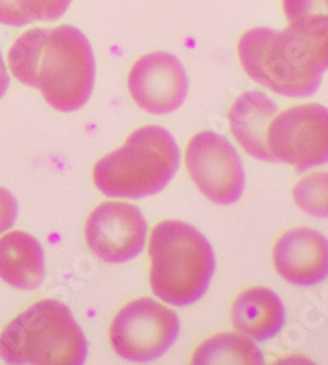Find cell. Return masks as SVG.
Wrapping results in <instances>:
<instances>
[{
	"label": "cell",
	"instance_id": "1",
	"mask_svg": "<svg viewBox=\"0 0 328 365\" xmlns=\"http://www.w3.org/2000/svg\"><path fill=\"white\" fill-rule=\"evenodd\" d=\"M7 58L14 76L25 86L40 89L53 109L79 110L92 94L94 51L76 26L25 31L10 46Z\"/></svg>",
	"mask_w": 328,
	"mask_h": 365
},
{
	"label": "cell",
	"instance_id": "2",
	"mask_svg": "<svg viewBox=\"0 0 328 365\" xmlns=\"http://www.w3.org/2000/svg\"><path fill=\"white\" fill-rule=\"evenodd\" d=\"M245 73L279 96L309 98L328 69V17L289 21L284 30L253 29L238 41Z\"/></svg>",
	"mask_w": 328,
	"mask_h": 365
},
{
	"label": "cell",
	"instance_id": "3",
	"mask_svg": "<svg viewBox=\"0 0 328 365\" xmlns=\"http://www.w3.org/2000/svg\"><path fill=\"white\" fill-rule=\"evenodd\" d=\"M149 284L164 303L191 306L211 287L215 254L194 225L174 219L156 224L149 237Z\"/></svg>",
	"mask_w": 328,
	"mask_h": 365
},
{
	"label": "cell",
	"instance_id": "4",
	"mask_svg": "<svg viewBox=\"0 0 328 365\" xmlns=\"http://www.w3.org/2000/svg\"><path fill=\"white\" fill-rule=\"evenodd\" d=\"M179 162V147L173 135L164 127L144 125L133 132L120 148L95 163L94 185L110 197L153 196L174 178Z\"/></svg>",
	"mask_w": 328,
	"mask_h": 365
},
{
	"label": "cell",
	"instance_id": "5",
	"mask_svg": "<svg viewBox=\"0 0 328 365\" xmlns=\"http://www.w3.org/2000/svg\"><path fill=\"white\" fill-rule=\"evenodd\" d=\"M0 357L14 365H80L88 339L66 304L41 299L5 326Z\"/></svg>",
	"mask_w": 328,
	"mask_h": 365
},
{
	"label": "cell",
	"instance_id": "6",
	"mask_svg": "<svg viewBox=\"0 0 328 365\" xmlns=\"http://www.w3.org/2000/svg\"><path fill=\"white\" fill-rule=\"evenodd\" d=\"M179 331L174 309L152 298H139L115 314L110 324V344L125 361L152 362L173 347Z\"/></svg>",
	"mask_w": 328,
	"mask_h": 365
},
{
	"label": "cell",
	"instance_id": "7",
	"mask_svg": "<svg viewBox=\"0 0 328 365\" xmlns=\"http://www.w3.org/2000/svg\"><path fill=\"white\" fill-rule=\"evenodd\" d=\"M266 147L273 162L302 171L328 163V109L302 104L282 110L268 127Z\"/></svg>",
	"mask_w": 328,
	"mask_h": 365
},
{
	"label": "cell",
	"instance_id": "8",
	"mask_svg": "<svg viewBox=\"0 0 328 365\" xmlns=\"http://www.w3.org/2000/svg\"><path fill=\"white\" fill-rule=\"evenodd\" d=\"M186 166L197 190L215 204L227 206L243 195V163L233 145L218 133H196L186 147Z\"/></svg>",
	"mask_w": 328,
	"mask_h": 365
},
{
	"label": "cell",
	"instance_id": "9",
	"mask_svg": "<svg viewBox=\"0 0 328 365\" xmlns=\"http://www.w3.org/2000/svg\"><path fill=\"white\" fill-rule=\"evenodd\" d=\"M148 225L135 204L102 202L85 221V242L97 259L107 264H125L142 254Z\"/></svg>",
	"mask_w": 328,
	"mask_h": 365
},
{
	"label": "cell",
	"instance_id": "10",
	"mask_svg": "<svg viewBox=\"0 0 328 365\" xmlns=\"http://www.w3.org/2000/svg\"><path fill=\"white\" fill-rule=\"evenodd\" d=\"M128 91L143 110L164 115L184 104L189 83L184 66L174 55L154 51L133 64L128 74Z\"/></svg>",
	"mask_w": 328,
	"mask_h": 365
},
{
	"label": "cell",
	"instance_id": "11",
	"mask_svg": "<svg viewBox=\"0 0 328 365\" xmlns=\"http://www.w3.org/2000/svg\"><path fill=\"white\" fill-rule=\"evenodd\" d=\"M273 264L284 280L297 287H314L325 282L328 239L315 229H290L274 244Z\"/></svg>",
	"mask_w": 328,
	"mask_h": 365
},
{
	"label": "cell",
	"instance_id": "12",
	"mask_svg": "<svg viewBox=\"0 0 328 365\" xmlns=\"http://www.w3.org/2000/svg\"><path fill=\"white\" fill-rule=\"evenodd\" d=\"M277 114V104L260 91H248L235 99L228 112L230 130L250 157L273 162L266 147L268 127Z\"/></svg>",
	"mask_w": 328,
	"mask_h": 365
},
{
	"label": "cell",
	"instance_id": "13",
	"mask_svg": "<svg viewBox=\"0 0 328 365\" xmlns=\"http://www.w3.org/2000/svg\"><path fill=\"white\" fill-rule=\"evenodd\" d=\"M235 329L255 341L277 336L286 324L282 299L270 288L253 287L241 292L232 306Z\"/></svg>",
	"mask_w": 328,
	"mask_h": 365
},
{
	"label": "cell",
	"instance_id": "14",
	"mask_svg": "<svg viewBox=\"0 0 328 365\" xmlns=\"http://www.w3.org/2000/svg\"><path fill=\"white\" fill-rule=\"evenodd\" d=\"M45 252L33 235L12 230L0 237V278L18 289H35L45 280Z\"/></svg>",
	"mask_w": 328,
	"mask_h": 365
},
{
	"label": "cell",
	"instance_id": "15",
	"mask_svg": "<svg viewBox=\"0 0 328 365\" xmlns=\"http://www.w3.org/2000/svg\"><path fill=\"white\" fill-rule=\"evenodd\" d=\"M192 364L196 365H263L265 357L260 347L251 337L235 332H223L208 337L196 349L192 356Z\"/></svg>",
	"mask_w": 328,
	"mask_h": 365
},
{
	"label": "cell",
	"instance_id": "16",
	"mask_svg": "<svg viewBox=\"0 0 328 365\" xmlns=\"http://www.w3.org/2000/svg\"><path fill=\"white\" fill-rule=\"evenodd\" d=\"M292 197L297 207L309 216L328 217V171L304 176L294 186Z\"/></svg>",
	"mask_w": 328,
	"mask_h": 365
},
{
	"label": "cell",
	"instance_id": "17",
	"mask_svg": "<svg viewBox=\"0 0 328 365\" xmlns=\"http://www.w3.org/2000/svg\"><path fill=\"white\" fill-rule=\"evenodd\" d=\"M30 21L58 20L66 14L73 0H15Z\"/></svg>",
	"mask_w": 328,
	"mask_h": 365
},
{
	"label": "cell",
	"instance_id": "18",
	"mask_svg": "<svg viewBox=\"0 0 328 365\" xmlns=\"http://www.w3.org/2000/svg\"><path fill=\"white\" fill-rule=\"evenodd\" d=\"M282 7L289 21L328 17V0H282Z\"/></svg>",
	"mask_w": 328,
	"mask_h": 365
},
{
	"label": "cell",
	"instance_id": "19",
	"mask_svg": "<svg viewBox=\"0 0 328 365\" xmlns=\"http://www.w3.org/2000/svg\"><path fill=\"white\" fill-rule=\"evenodd\" d=\"M18 216V204L12 192L0 187V235L12 227Z\"/></svg>",
	"mask_w": 328,
	"mask_h": 365
},
{
	"label": "cell",
	"instance_id": "20",
	"mask_svg": "<svg viewBox=\"0 0 328 365\" xmlns=\"http://www.w3.org/2000/svg\"><path fill=\"white\" fill-rule=\"evenodd\" d=\"M0 24L9 26H23L31 21L18 9L15 0H0Z\"/></svg>",
	"mask_w": 328,
	"mask_h": 365
},
{
	"label": "cell",
	"instance_id": "21",
	"mask_svg": "<svg viewBox=\"0 0 328 365\" xmlns=\"http://www.w3.org/2000/svg\"><path fill=\"white\" fill-rule=\"evenodd\" d=\"M9 86H10V76H9L7 66H5V63H4L2 53H0V99L7 94Z\"/></svg>",
	"mask_w": 328,
	"mask_h": 365
}]
</instances>
